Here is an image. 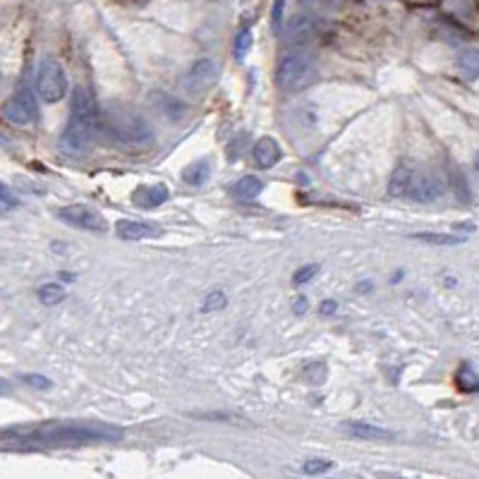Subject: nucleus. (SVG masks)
<instances>
[{
  "instance_id": "1",
  "label": "nucleus",
  "mask_w": 479,
  "mask_h": 479,
  "mask_svg": "<svg viewBox=\"0 0 479 479\" xmlns=\"http://www.w3.org/2000/svg\"><path fill=\"white\" fill-rule=\"evenodd\" d=\"M94 130H96V101H94L89 89L77 86L72 91V111L67 128L60 137V147L70 154H81V151L89 149Z\"/></svg>"
},
{
  "instance_id": "2",
  "label": "nucleus",
  "mask_w": 479,
  "mask_h": 479,
  "mask_svg": "<svg viewBox=\"0 0 479 479\" xmlns=\"http://www.w3.org/2000/svg\"><path fill=\"white\" fill-rule=\"evenodd\" d=\"M106 135L118 149L125 151H142L154 144V130H151L149 120L132 111L111 113L106 118Z\"/></svg>"
},
{
  "instance_id": "3",
  "label": "nucleus",
  "mask_w": 479,
  "mask_h": 479,
  "mask_svg": "<svg viewBox=\"0 0 479 479\" xmlns=\"http://www.w3.org/2000/svg\"><path fill=\"white\" fill-rule=\"evenodd\" d=\"M118 429H108V427L98 424H70V427H55V429L39 432L29 441L41 446H81V444H94V441H108L118 439Z\"/></svg>"
},
{
  "instance_id": "4",
  "label": "nucleus",
  "mask_w": 479,
  "mask_h": 479,
  "mask_svg": "<svg viewBox=\"0 0 479 479\" xmlns=\"http://www.w3.org/2000/svg\"><path fill=\"white\" fill-rule=\"evenodd\" d=\"M314 79H317V65L307 53H288L276 70V84L286 94L307 89L314 84Z\"/></svg>"
},
{
  "instance_id": "5",
  "label": "nucleus",
  "mask_w": 479,
  "mask_h": 479,
  "mask_svg": "<svg viewBox=\"0 0 479 479\" xmlns=\"http://www.w3.org/2000/svg\"><path fill=\"white\" fill-rule=\"evenodd\" d=\"M36 91L46 103H58L67 94V77L55 58H43L36 72Z\"/></svg>"
},
{
  "instance_id": "6",
  "label": "nucleus",
  "mask_w": 479,
  "mask_h": 479,
  "mask_svg": "<svg viewBox=\"0 0 479 479\" xmlns=\"http://www.w3.org/2000/svg\"><path fill=\"white\" fill-rule=\"evenodd\" d=\"M218 74H220V67H218L216 60L201 58V60L194 62L190 70H187L185 79H182V86H185L187 94H192V96H199V94L209 91L211 86L216 84Z\"/></svg>"
},
{
  "instance_id": "7",
  "label": "nucleus",
  "mask_w": 479,
  "mask_h": 479,
  "mask_svg": "<svg viewBox=\"0 0 479 479\" xmlns=\"http://www.w3.org/2000/svg\"><path fill=\"white\" fill-rule=\"evenodd\" d=\"M3 115L12 125H29L36 118V101L27 86H20L15 96H10L3 106Z\"/></svg>"
},
{
  "instance_id": "8",
  "label": "nucleus",
  "mask_w": 479,
  "mask_h": 479,
  "mask_svg": "<svg viewBox=\"0 0 479 479\" xmlns=\"http://www.w3.org/2000/svg\"><path fill=\"white\" fill-rule=\"evenodd\" d=\"M58 216L65 220L67 225H72V228H79V230H94V232L106 230L103 216H101L98 211L89 209V206H84V204L62 206V209H58Z\"/></svg>"
},
{
  "instance_id": "9",
  "label": "nucleus",
  "mask_w": 479,
  "mask_h": 479,
  "mask_svg": "<svg viewBox=\"0 0 479 479\" xmlns=\"http://www.w3.org/2000/svg\"><path fill=\"white\" fill-rule=\"evenodd\" d=\"M444 194V182H441L436 175H419V178L412 180V187H410V194L415 201H422V204H429V201L439 199Z\"/></svg>"
},
{
  "instance_id": "10",
  "label": "nucleus",
  "mask_w": 479,
  "mask_h": 479,
  "mask_svg": "<svg viewBox=\"0 0 479 479\" xmlns=\"http://www.w3.org/2000/svg\"><path fill=\"white\" fill-rule=\"evenodd\" d=\"M281 159H283L281 144L276 142L274 137H261V140L254 144V161L259 168H274Z\"/></svg>"
},
{
  "instance_id": "11",
  "label": "nucleus",
  "mask_w": 479,
  "mask_h": 479,
  "mask_svg": "<svg viewBox=\"0 0 479 479\" xmlns=\"http://www.w3.org/2000/svg\"><path fill=\"white\" fill-rule=\"evenodd\" d=\"M458 74L465 81L479 79V48H463L456 58Z\"/></svg>"
},
{
  "instance_id": "12",
  "label": "nucleus",
  "mask_w": 479,
  "mask_h": 479,
  "mask_svg": "<svg viewBox=\"0 0 479 479\" xmlns=\"http://www.w3.org/2000/svg\"><path fill=\"white\" fill-rule=\"evenodd\" d=\"M412 180H415L412 168H410V166H398L393 170V175H390V180H388V194H390V197H407L410 187H412Z\"/></svg>"
},
{
  "instance_id": "13",
  "label": "nucleus",
  "mask_w": 479,
  "mask_h": 479,
  "mask_svg": "<svg viewBox=\"0 0 479 479\" xmlns=\"http://www.w3.org/2000/svg\"><path fill=\"white\" fill-rule=\"evenodd\" d=\"M115 232H118L120 240H128V242H132V240H142V237L151 235V225L144 223V220L123 218V220H118V223H115Z\"/></svg>"
},
{
  "instance_id": "14",
  "label": "nucleus",
  "mask_w": 479,
  "mask_h": 479,
  "mask_svg": "<svg viewBox=\"0 0 479 479\" xmlns=\"http://www.w3.org/2000/svg\"><path fill=\"white\" fill-rule=\"evenodd\" d=\"M345 429H348L352 436H359V439H393V434H390L388 429H381V427H371L367 424V422H348L345 424Z\"/></svg>"
},
{
  "instance_id": "15",
  "label": "nucleus",
  "mask_w": 479,
  "mask_h": 479,
  "mask_svg": "<svg viewBox=\"0 0 479 479\" xmlns=\"http://www.w3.org/2000/svg\"><path fill=\"white\" fill-rule=\"evenodd\" d=\"M135 199L140 201L142 206H149V209H154V206H161L166 204L168 199V187L166 185H151V187H144L135 194Z\"/></svg>"
},
{
  "instance_id": "16",
  "label": "nucleus",
  "mask_w": 479,
  "mask_h": 479,
  "mask_svg": "<svg viewBox=\"0 0 479 479\" xmlns=\"http://www.w3.org/2000/svg\"><path fill=\"white\" fill-rule=\"evenodd\" d=\"M209 178H211V163L209 161L192 163V166H187L185 173H182V180H185L187 185H192V187H201Z\"/></svg>"
},
{
  "instance_id": "17",
  "label": "nucleus",
  "mask_w": 479,
  "mask_h": 479,
  "mask_svg": "<svg viewBox=\"0 0 479 479\" xmlns=\"http://www.w3.org/2000/svg\"><path fill=\"white\" fill-rule=\"evenodd\" d=\"M261 190H264L261 180L254 178V175H244V178H240L235 185H232V194H235L237 199H254L259 197Z\"/></svg>"
},
{
  "instance_id": "18",
  "label": "nucleus",
  "mask_w": 479,
  "mask_h": 479,
  "mask_svg": "<svg viewBox=\"0 0 479 479\" xmlns=\"http://www.w3.org/2000/svg\"><path fill=\"white\" fill-rule=\"evenodd\" d=\"M151 101H154L156 108H159L163 115H168V118H180L182 113H185V106H182L175 96H170V94L156 91L154 96H151Z\"/></svg>"
},
{
  "instance_id": "19",
  "label": "nucleus",
  "mask_w": 479,
  "mask_h": 479,
  "mask_svg": "<svg viewBox=\"0 0 479 479\" xmlns=\"http://www.w3.org/2000/svg\"><path fill=\"white\" fill-rule=\"evenodd\" d=\"M419 242H429V244H460L463 235H449V232H415L412 235Z\"/></svg>"
},
{
  "instance_id": "20",
  "label": "nucleus",
  "mask_w": 479,
  "mask_h": 479,
  "mask_svg": "<svg viewBox=\"0 0 479 479\" xmlns=\"http://www.w3.org/2000/svg\"><path fill=\"white\" fill-rule=\"evenodd\" d=\"M39 300L43 305H60L65 300V288L58 286V283H46V286L39 288Z\"/></svg>"
},
{
  "instance_id": "21",
  "label": "nucleus",
  "mask_w": 479,
  "mask_h": 479,
  "mask_svg": "<svg viewBox=\"0 0 479 479\" xmlns=\"http://www.w3.org/2000/svg\"><path fill=\"white\" fill-rule=\"evenodd\" d=\"M456 383H458V388L463 390V393H472V390H479V379H477V374L468 367V364H463V367L458 369Z\"/></svg>"
},
{
  "instance_id": "22",
  "label": "nucleus",
  "mask_w": 479,
  "mask_h": 479,
  "mask_svg": "<svg viewBox=\"0 0 479 479\" xmlns=\"http://www.w3.org/2000/svg\"><path fill=\"white\" fill-rule=\"evenodd\" d=\"M225 305H228V298H225V293H220V290H213V293L206 295V300L201 302V312L211 314V312L223 310Z\"/></svg>"
},
{
  "instance_id": "23",
  "label": "nucleus",
  "mask_w": 479,
  "mask_h": 479,
  "mask_svg": "<svg viewBox=\"0 0 479 479\" xmlns=\"http://www.w3.org/2000/svg\"><path fill=\"white\" fill-rule=\"evenodd\" d=\"M249 48H252V31L249 29H242L235 36V58L237 60H244V58H247V53H249Z\"/></svg>"
},
{
  "instance_id": "24",
  "label": "nucleus",
  "mask_w": 479,
  "mask_h": 479,
  "mask_svg": "<svg viewBox=\"0 0 479 479\" xmlns=\"http://www.w3.org/2000/svg\"><path fill=\"white\" fill-rule=\"evenodd\" d=\"M319 274V264H305V266H300L298 271H295V276H293V281L298 283H310L314 276Z\"/></svg>"
},
{
  "instance_id": "25",
  "label": "nucleus",
  "mask_w": 479,
  "mask_h": 479,
  "mask_svg": "<svg viewBox=\"0 0 479 479\" xmlns=\"http://www.w3.org/2000/svg\"><path fill=\"white\" fill-rule=\"evenodd\" d=\"M305 475H321V472H326V470H331V463L329 460H319V458H314V460H307L305 463Z\"/></svg>"
},
{
  "instance_id": "26",
  "label": "nucleus",
  "mask_w": 479,
  "mask_h": 479,
  "mask_svg": "<svg viewBox=\"0 0 479 479\" xmlns=\"http://www.w3.org/2000/svg\"><path fill=\"white\" fill-rule=\"evenodd\" d=\"M305 374H312L310 376V381H314V383H321L326 379V364L324 362H310L305 367Z\"/></svg>"
},
{
  "instance_id": "27",
  "label": "nucleus",
  "mask_w": 479,
  "mask_h": 479,
  "mask_svg": "<svg viewBox=\"0 0 479 479\" xmlns=\"http://www.w3.org/2000/svg\"><path fill=\"white\" fill-rule=\"evenodd\" d=\"M283 10H286V0H274V10H271V27H274L276 34H281Z\"/></svg>"
},
{
  "instance_id": "28",
  "label": "nucleus",
  "mask_w": 479,
  "mask_h": 479,
  "mask_svg": "<svg viewBox=\"0 0 479 479\" xmlns=\"http://www.w3.org/2000/svg\"><path fill=\"white\" fill-rule=\"evenodd\" d=\"M22 381L27 383V386H31V388H41V390L50 388V381L46 379V376H41V374H22Z\"/></svg>"
},
{
  "instance_id": "29",
  "label": "nucleus",
  "mask_w": 479,
  "mask_h": 479,
  "mask_svg": "<svg viewBox=\"0 0 479 479\" xmlns=\"http://www.w3.org/2000/svg\"><path fill=\"white\" fill-rule=\"evenodd\" d=\"M17 206V199L12 197V194L5 190L3 185H0V213H8Z\"/></svg>"
},
{
  "instance_id": "30",
  "label": "nucleus",
  "mask_w": 479,
  "mask_h": 479,
  "mask_svg": "<svg viewBox=\"0 0 479 479\" xmlns=\"http://www.w3.org/2000/svg\"><path fill=\"white\" fill-rule=\"evenodd\" d=\"M319 312L324 314V317H331V314H336L338 312V302L336 300H324L319 305Z\"/></svg>"
},
{
  "instance_id": "31",
  "label": "nucleus",
  "mask_w": 479,
  "mask_h": 479,
  "mask_svg": "<svg viewBox=\"0 0 479 479\" xmlns=\"http://www.w3.org/2000/svg\"><path fill=\"white\" fill-rule=\"evenodd\" d=\"M307 310H310V302H307L305 295L295 298V302H293V312H295V314H305Z\"/></svg>"
},
{
  "instance_id": "32",
  "label": "nucleus",
  "mask_w": 479,
  "mask_h": 479,
  "mask_svg": "<svg viewBox=\"0 0 479 479\" xmlns=\"http://www.w3.org/2000/svg\"><path fill=\"white\" fill-rule=\"evenodd\" d=\"M405 3H410V5H434L436 0H405Z\"/></svg>"
},
{
  "instance_id": "33",
  "label": "nucleus",
  "mask_w": 479,
  "mask_h": 479,
  "mask_svg": "<svg viewBox=\"0 0 479 479\" xmlns=\"http://www.w3.org/2000/svg\"><path fill=\"white\" fill-rule=\"evenodd\" d=\"M456 228L458 230L460 228H463V230H475V225H472V223H456Z\"/></svg>"
},
{
  "instance_id": "34",
  "label": "nucleus",
  "mask_w": 479,
  "mask_h": 479,
  "mask_svg": "<svg viewBox=\"0 0 479 479\" xmlns=\"http://www.w3.org/2000/svg\"><path fill=\"white\" fill-rule=\"evenodd\" d=\"M357 290H359V293H367V290H371V283H362Z\"/></svg>"
},
{
  "instance_id": "35",
  "label": "nucleus",
  "mask_w": 479,
  "mask_h": 479,
  "mask_svg": "<svg viewBox=\"0 0 479 479\" xmlns=\"http://www.w3.org/2000/svg\"><path fill=\"white\" fill-rule=\"evenodd\" d=\"M8 388H10V386H8V381L0 379V393H5V390H8Z\"/></svg>"
},
{
  "instance_id": "36",
  "label": "nucleus",
  "mask_w": 479,
  "mask_h": 479,
  "mask_svg": "<svg viewBox=\"0 0 479 479\" xmlns=\"http://www.w3.org/2000/svg\"><path fill=\"white\" fill-rule=\"evenodd\" d=\"M475 170L479 173V154H475Z\"/></svg>"
},
{
  "instance_id": "37",
  "label": "nucleus",
  "mask_w": 479,
  "mask_h": 479,
  "mask_svg": "<svg viewBox=\"0 0 479 479\" xmlns=\"http://www.w3.org/2000/svg\"><path fill=\"white\" fill-rule=\"evenodd\" d=\"M0 81H3V74H0Z\"/></svg>"
}]
</instances>
